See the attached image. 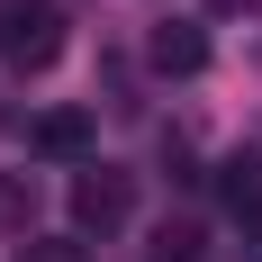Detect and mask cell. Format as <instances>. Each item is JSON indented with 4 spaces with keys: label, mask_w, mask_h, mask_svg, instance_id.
Here are the masks:
<instances>
[{
    "label": "cell",
    "mask_w": 262,
    "mask_h": 262,
    "mask_svg": "<svg viewBox=\"0 0 262 262\" xmlns=\"http://www.w3.org/2000/svg\"><path fill=\"white\" fill-rule=\"evenodd\" d=\"M54 54H63V0H0V63L46 73Z\"/></svg>",
    "instance_id": "cell-1"
},
{
    "label": "cell",
    "mask_w": 262,
    "mask_h": 262,
    "mask_svg": "<svg viewBox=\"0 0 262 262\" xmlns=\"http://www.w3.org/2000/svg\"><path fill=\"white\" fill-rule=\"evenodd\" d=\"M127 217H136V181L108 172V163H81L73 172V226L81 235H118Z\"/></svg>",
    "instance_id": "cell-2"
},
{
    "label": "cell",
    "mask_w": 262,
    "mask_h": 262,
    "mask_svg": "<svg viewBox=\"0 0 262 262\" xmlns=\"http://www.w3.org/2000/svg\"><path fill=\"white\" fill-rule=\"evenodd\" d=\"M27 145L46 163H91V145H100V127H91V108H46L36 127H27Z\"/></svg>",
    "instance_id": "cell-3"
},
{
    "label": "cell",
    "mask_w": 262,
    "mask_h": 262,
    "mask_svg": "<svg viewBox=\"0 0 262 262\" xmlns=\"http://www.w3.org/2000/svg\"><path fill=\"white\" fill-rule=\"evenodd\" d=\"M145 54H154V73L190 81V73H208V27H190V18H163L154 36H145Z\"/></svg>",
    "instance_id": "cell-4"
},
{
    "label": "cell",
    "mask_w": 262,
    "mask_h": 262,
    "mask_svg": "<svg viewBox=\"0 0 262 262\" xmlns=\"http://www.w3.org/2000/svg\"><path fill=\"white\" fill-rule=\"evenodd\" d=\"M217 172H226V181H217V190H226V208L262 226V163H253V154H235V163H217Z\"/></svg>",
    "instance_id": "cell-5"
},
{
    "label": "cell",
    "mask_w": 262,
    "mask_h": 262,
    "mask_svg": "<svg viewBox=\"0 0 262 262\" xmlns=\"http://www.w3.org/2000/svg\"><path fill=\"white\" fill-rule=\"evenodd\" d=\"M18 262H81V244H63V235H27Z\"/></svg>",
    "instance_id": "cell-6"
},
{
    "label": "cell",
    "mask_w": 262,
    "mask_h": 262,
    "mask_svg": "<svg viewBox=\"0 0 262 262\" xmlns=\"http://www.w3.org/2000/svg\"><path fill=\"white\" fill-rule=\"evenodd\" d=\"M208 9H226V18H244V9H262V0H208Z\"/></svg>",
    "instance_id": "cell-7"
}]
</instances>
